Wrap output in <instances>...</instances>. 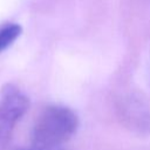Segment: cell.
I'll return each instance as SVG.
<instances>
[{
	"mask_svg": "<svg viewBox=\"0 0 150 150\" xmlns=\"http://www.w3.org/2000/svg\"><path fill=\"white\" fill-rule=\"evenodd\" d=\"M76 114L64 105H49L38 117L30 136V144L40 146H62L76 131Z\"/></svg>",
	"mask_w": 150,
	"mask_h": 150,
	"instance_id": "obj_1",
	"label": "cell"
},
{
	"mask_svg": "<svg viewBox=\"0 0 150 150\" xmlns=\"http://www.w3.org/2000/svg\"><path fill=\"white\" fill-rule=\"evenodd\" d=\"M29 107L28 97L14 84L0 89V150H6L18 121Z\"/></svg>",
	"mask_w": 150,
	"mask_h": 150,
	"instance_id": "obj_2",
	"label": "cell"
},
{
	"mask_svg": "<svg viewBox=\"0 0 150 150\" xmlns=\"http://www.w3.org/2000/svg\"><path fill=\"white\" fill-rule=\"evenodd\" d=\"M123 117L138 130L150 128V112L148 107L137 97H129L121 107Z\"/></svg>",
	"mask_w": 150,
	"mask_h": 150,
	"instance_id": "obj_3",
	"label": "cell"
},
{
	"mask_svg": "<svg viewBox=\"0 0 150 150\" xmlns=\"http://www.w3.org/2000/svg\"><path fill=\"white\" fill-rule=\"evenodd\" d=\"M21 34V27L16 23H8L0 28V53L7 49Z\"/></svg>",
	"mask_w": 150,
	"mask_h": 150,
	"instance_id": "obj_4",
	"label": "cell"
},
{
	"mask_svg": "<svg viewBox=\"0 0 150 150\" xmlns=\"http://www.w3.org/2000/svg\"><path fill=\"white\" fill-rule=\"evenodd\" d=\"M19 150H64V149L62 146H40V145L29 144L28 146L21 148Z\"/></svg>",
	"mask_w": 150,
	"mask_h": 150,
	"instance_id": "obj_5",
	"label": "cell"
}]
</instances>
